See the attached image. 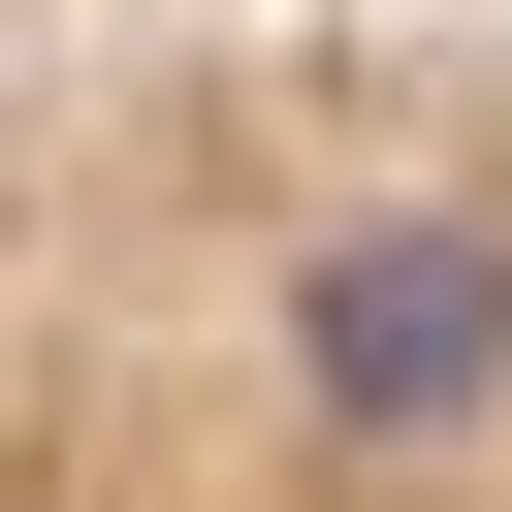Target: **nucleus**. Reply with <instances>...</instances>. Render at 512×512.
<instances>
[{"label":"nucleus","instance_id":"1","mask_svg":"<svg viewBox=\"0 0 512 512\" xmlns=\"http://www.w3.org/2000/svg\"><path fill=\"white\" fill-rule=\"evenodd\" d=\"M160 32H416V0H0V64H160Z\"/></svg>","mask_w":512,"mask_h":512}]
</instances>
